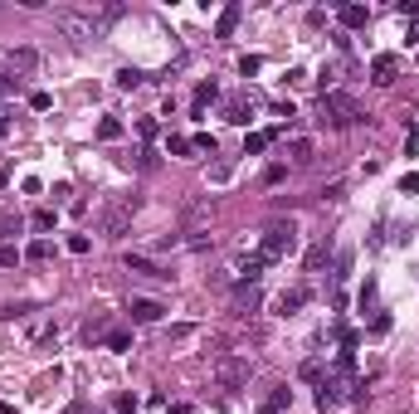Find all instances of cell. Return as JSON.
Listing matches in <instances>:
<instances>
[{
    "mask_svg": "<svg viewBox=\"0 0 419 414\" xmlns=\"http://www.w3.org/2000/svg\"><path fill=\"white\" fill-rule=\"evenodd\" d=\"M249 117H253V97H249V93H234V97L225 102V122H234V127H244Z\"/></svg>",
    "mask_w": 419,
    "mask_h": 414,
    "instance_id": "52a82bcc",
    "label": "cell"
},
{
    "mask_svg": "<svg viewBox=\"0 0 419 414\" xmlns=\"http://www.w3.org/2000/svg\"><path fill=\"white\" fill-rule=\"evenodd\" d=\"M322 122L327 127H351V122H361V108H356V97H346V93H322Z\"/></svg>",
    "mask_w": 419,
    "mask_h": 414,
    "instance_id": "7a4b0ae2",
    "label": "cell"
},
{
    "mask_svg": "<svg viewBox=\"0 0 419 414\" xmlns=\"http://www.w3.org/2000/svg\"><path fill=\"white\" fill-rule=\"evenodd\" d=\"M59 327H54V317H34L30 322V341H44V336H54Z\"/></svg>",
    "mask_w": 419,
    "mask_h": 414,
    "instance_id": "ffe728a7",
    "label": "cell"
},
{
    "mask_svg": "<svg viewBox=\"0 0 419 414\" xmlns=\"http://www.w3.org/2000/svg\"><path fill=\"white\" fill-rule=\"evenodd\" d=\"M307 297H312V283H297V288H288V292L278 297V312H283V317H293L297 307H307Z\"/></svg>",
    "mask_w": 419,
    "mask_h": 414,
    "instance_id": "9c48e42d",
    "label": "cell"
},
{
    "mask_svg": "<svg viewBox=\"0 0 419 414\" xmlns=\"http://www.w3.org/2000/svg\"><path fill=\"white\" fill-rule=\"evenodd\" d=\"M5 185H10V176H5V166H0V190H5Z\"/></svg>",
    "mask_w": 419,
    "mask_h": 414,
    "instance_id": "e575fe53",
    "label": "cell"
},
{
    "mask_svg": "<svg viewBox=\"0 0 419 414\" xmlns=\"http://www.w3.org/2000/svg\"><path fill=\"white\" fill-rule=\"evenodd\" d=\"M137 83H141L137 69H122V73H117V88H137Z\"/></svg>",
    "mask_w": 419,
    "mask_h": 414,
    "instance_id": "f546056e",
    "label": "cell"
},
{
    "mask_svg": "<svg viewBox=\"0 0 419 414\" xmlns=\"http://www.w3.org/2000/svg\"><path fill=\"white\" fill-rule=\"evenodd\" d=\"M288 404H293V390H288V385H278V390H273L264 404H258V414H283Z\"/></svg>",
    "mask_w": 419,
    "mask_h": 414,
    "instance_id": "4fadbf2b",
    "label": "cell"
},
{
    "mask_svg": "<svg viewBox=\"0 0 419 414\" xmlns=\"http://www.w3.org/2000/svg\"><path fill=\"white\" fill-rule=\"evenodd\" d=\"M34 64H39L34 49H10V54H5V69H10V73H30Z\"/></svg>",
    "mask_w": 419,
    "mask_h": 414,
    "instance_id": "8fae6325",
    "label": "cell"
},
{
    "mask_svg": "<svg viewBox=\"0 0 419 414\" xmlns=\"http://www.w3.org/2000/svg\"><path fill=\"white\" fill-rule=\"evenodd\" d=\"M54 25L69 34V39H98V20L93 15H73V10H59Z\"/></svg>",
    "mask_w": 419,
    "mask_h": 414,
    "instance_id": "277c9868",
    "label": "cell"
},
{
    "mask_svg": "<svg viewBox=\"0 0 419 414\" xmlns=\"http://www.w3.org/2000/svg\"><path fill=\"white\" fill-rule=\"evenodd\" d=\"M132 215H137V200L127 195V200H117L113 210H108V220H102V229H108L113 239H122V234H127V225H132Z\"/></svg>",
    "mask_w": 419,
    "mask_h": 414,
    "instance_id": "5b68a950",
    "label": "cell"
},
{
    "mask_svg": "<svg viewBox=\"0 0 419 414\" xmlns=\"http://www.w3.org/2000/svg\"><path fill=\"white\" fill-rule=\"evenodd\" d=\"M346 30H361L365 20H371V10H365V5H341V15H337Z\"/></svg>",
    "mask_w": 419,
    "mask_h": 414,
    "instance_id": "2e32d148",
    "label": "cell"
},
{
    "mask_svg": "<svg viewBox=\"0 0 419 414\" xmlns=\"http://www.w3.org/2000/svg\"><path fill=\"white\" fill-rule=\"evenodd\" d=\"M215 97H220V88H215V83H200V88H195V113H205Z\"/></svg>",
    "mask_w": 419,
    "mask_h": 414,
    "instance_id": "44dd1931",
    "label": "cell"
},
{
    "mask_svg": "<svg viewBox=\"0 0 419 414\" xmlns=\"http://www.w3.org/2000/svg\"><path fill=\"white\" fill-rule=\"evenodd\" d=\"M34 229H39V234L54 229V210H39V215H34Z\"/></svg>",
    "mask_w": 419,
    "mask_h": 414,
    "instance_id": "83f0119b",
    "label": "cell"
},
{
    "mask_svg": "<svg viewBox=\"0 0 419 414\" xmlns=\"http://www.w3.org/2000/svg\"><path fill=\"white\" fill-rule=\"evenodd\" d=\"M264 268H269V264H264V258L253 253V258H244V264L234 268V278H239V283H258V273H264Z\"/></svg>",
    "mask_w": 419,
    "mask_h": 414,
    "instance_id": "9a60e30c",
    "label": "cell"
},
{
    "mask_svg": "<svg viewBox=\"0 0 419 414\" xmlns=\"http://www.w3.org/2000/svg\"><path fill=\"white\" fill-rule=\"evenodd\" d=\"M190 146H195V151H215V137H210V132H195Z\"/></svg>",
    "mask_w": 419,
    "mask_h": 414,
    "instance_id": "f1b7e54d",
    "label": "cell"
},
{
    "mask_svg": "<svg viewBox=\"0 0 419 414\" xmlns=\"http://www.w3.org/2000/svg\"><path fill=\"white\" fill-rule=\"evenodd\" d=\"M20 258H25V253H20L15 244H0V268H15V264H20Z\"/></svg>",
    "mask_w": 419,
    "mask_h": 414,
    "instance_id": "cb8c5ba5",
    "label": "cell"
},
{
    "mask_svg": "<svg viewBox=\"0 0 419 414\" xmlns=\"http://www.w3.org/2000/svg\"><path fill=\"white\" fill-rule=\"evenodd\" d=\"M161 312H166V307H161V302H151V297H132V307H127V317H132V322H161Z\"/></svg>",
    "mask_w": 419,
    "mask_h": 414,
    "instance_id": "ba28073f",
    "label": "cell"
},
{
    "mask_svg": "<svg viewBox=\"0 0 419 414\" xmlns=\"http://www.w3.org/2000/svg\"><path fill=\"white\" fill-rule=\"evenodd\" d=\"M15 229H20V220L10 210H0V244H5V234H15Z\"/></svg>",
    "mask_w": 419,
    "mask_h": 414,
    "instance_id": "484cf974",
    "label": "cell"
},
{
    "mask_svg": "<svg viewBox=\"0 0 419 414\" xmlns=\"http://www.w3.org/2000/svg\"><path fill=\"white\" fill-rule=\"evenodd\" d=\"M302 380H322V360H307V366H302Z\"/></svg>",
    "mask_w": 419,
    "mask_h": 414,
    "instance_id": "1f68e13d",
    "label": "cell"
},
{
    "mask_svg": "<svg viewBox=\"0 0 419 414\" xmlns=\"http://www.w3.org/2000/svg\"><path fill=\"white\" fill-rule=\"evenodd\" d=\"M127 273L132 278H146V283H171V273L161 264H151V258H141V253H127Z\"/></svg>",
    "mask_w": 419,
    "mask_h": 414,
    "instance_id": "8992f818",
    "label": "cell"
},
{
    "mask_svg": "<svg viewBox=\"0 0 419 414\" xmlns=\"http://www.w3.org/2000/svg\"><path fill=\"white\" fill-rule=\"evenodd\" d=\"M5 132H10V113H5V108H0V137H5Z\"/></svg>",
    "mask_w": 419,
    "mask_h": 414,
    "instance_id": "836d02e7",
    "label": "cell"
},
{
    "mask_svg": "<svg viewBox=\"0 0 419 414\" xmlns=\"http://www.w3.org/2000/svg\"><path fill=\"white\" fill-rule=\"evenodd\" d=\"M49 253H54V244H49V239H34V244L25 249V258H34V264H44Z\"/></svg>",
    "mask_w": 419,
    "mask_h": 414,
    "instance_id": "603a6c76",
    "label": "cell"
},
{
    "mask_svg": "<svg viewBox=\"0 0 419 414\" xmlns=\"http://www.w3.org/2000/svg\"><path fill=\"white\" fill-rule=\"evenodd\" d=\"M288 161H293V166H307V161H312V137H293V141H288Z\"/></svg>",
    "mask_w": 419,
    "mask_h": 414,
    "instance_id": "5bb4252c",
    "label": "cell"
},
{
    "mask_svg": "<svg viewBox=\"0 0 419 414\" xmlns=\"http://www.w3.org/2000/svg\"><path fill=\"white\" fill-rule=\"evenodd\" d=\"M234 25H239V5H225V15H220L215 34H220V39H229V34H234Z\"/></svg>",
    "mask_w": 419,
    "mask_h": 414,
    "instance_id": "d6986e66",
    "label": "cell"
},
{
    "mask_svg": "<svg viewBox=\"0 0 419 414\" xmlns=\"http://www.w3.org/2000/svg\"><path fill=\"white\" fill-rule=\"evenodd\" d=\"M249 376H253V360H249V356H220V360H215V380H220L225 390L249 385Z\"/></svg>",
    "mask_w": 419,
    "mask_h": 414,
    "instance_id": "3957f363",
    "label": "cell"
},
{
    "mask_svg": "<svg viewBox=\"0 0 419 414\" xmlns=\"http://www.w3.org/2000/svg\"><path fill=\"white\" fill-rule=\"evenodd\" d=\"M365 307H376V278H365V288H361V312Z\"/></svg>",
    "mask_w": 419,
    "mask_h": 414,
    "instance_id": "4316f807",
    "label": "cell"
},
{
    "mask_svg": "<svg viewBox=\"0 0 419 414\" xmlns=\"http://www.w3.org/2000/svg\"><path fill=\"white\" fill-rule=\"evenodd\" d=\"M293 249H297V225H293V220H273V225L264 229L258 258H264V264H278V258H288Z\"/></svg>",
    "mask_w": 419,
    "mask_h": 414,
    "instance_id": "6da1fadb",
    "label": "cell"
},
{
    "mask_svg": "<svg viewBox=\"0 0 419 414\" xmlns=\"http://www.w3.org/2000/svg\"><path fill=\"white\" fill-rule=\"evenodd\" d=\"M400 190H409V195H414V190H419V171H414V176H405V181H400Z\"/></svg>",
    "mask_w": 419,
    "mask_h": 414,
    "instance_id": "d6a6232c",
    "label": "cell"
},
{
    "mask_svg": "<svg viewBox=\"0 0 419 414\" xmlns=\"http://www.w3.org/2000/svg\"><path fill=\"white\" fill-rule=\"evenodd\" d=\"M273 137H278V132H253V137L244 141V157H258L264 146H273Z\"/></svg>",
    "mask_w": 419,
    "mask_h": 414,
    "instance_id": "ac0fdd59",
    "label": "cell"
},
{
    "mask_svg": "<svg viewBox=\"0 0 419 414\" xmlns=\"http://www.w3.org/2000/svg\"><path fill=\"white\" fill-rule=\"evenodd\" d=\"M234 302L244 307V312H253V307H258V283H239V292H234Z\"/></svg>",
    "mask_w": 419,
    "mask_h": 414,
    "instance_id": "e0dca14e",
    "label": "cell"
},
{
    "mask_svg": "<svg viewBox=\"0 0 419 414\" xmlns=\"http://www.w3.org/2000/svg\"><path fill=\"white\" fill-rule=\"evenodd\" d=\"M166 151L171 157H185V151H195V146H190V137H166Z\"/></svg>",
    "mask_w": 419,
    "mask_h": 414,
    "instance_id": "d4e9b609",
    "label": "cell"
},
{
    "mask_svg": "<svg viewBox=\"0 0 419 414\" xmlns=\"http://www.w3.org/2000/svg\"><path fill=\"white\" fill-rule=\"evenodd\" d=\"M98 137H102V141H117V137H122V122H117V117H102V122H98Z\"/></svg>",
    "mask_w": 419,
    "mask_h": 414,
    "instance_id": "7402d4cb",
    "label": "cell"
},
{
    "mask_svg": "<svg viewBox=\"0 0 419 414\" xmlns=\"http://www.w3.org/2000/svg\"><path fill=\"white\" fill-rule=\"evenodd\" d=\"M88 249H93L88 234H73V239H69V253H88Z\"/></svg>",
    "mask_w": 419,
    "mask_h": 414,
    "instance_id": "4dcf8cb0",
    "label": "cell"
},
{
    "mask_svg": "<svg viewBox=\"0 0 419 414\" xmlns=\"http://www.w3.org/2000/svg\"><path fill=\"white\" fill-rule=\"evenodd\" d=\"M395 69H400V64H395L390 54H381V59L371 64V83H381V88H390V83H395Z\"/></svg>",
    "mask_w": 419,
    "mask_h": 414,
    "instance_id": "7c38bea8",
    "label": "cell"
},
{
    "mask_svg": "<svg viewBox=\"0 0 419 414\" xmlns=\"http://www.w3.org/2000/svg\"><path fill=\"white\" fill-rule=\"evenodd\" d=\"M341 404V376H322L317 380V409H332Z\"/></svg>",
    "mask_w": 419,
    "mask_h": 414,
    "instance_id": "30bf717a",
    "label": "cell"
}]
</instances>
